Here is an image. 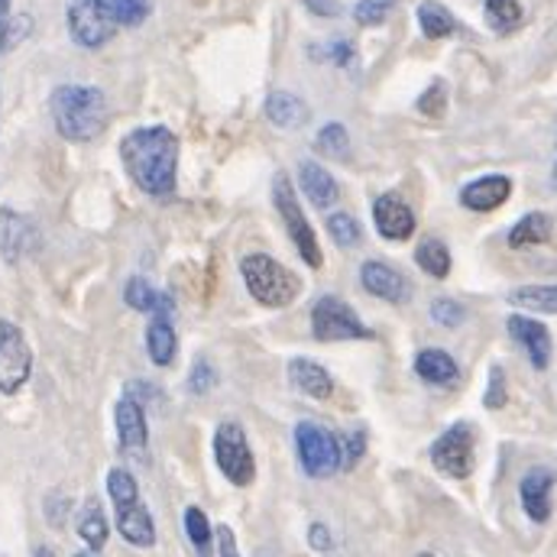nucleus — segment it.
Masks as SVG:
<instances>
[{"label":"nucleus","mask_w":557,"mask_h":557,"mask_svg":"<svg viewBox=\"0 0 557 557\" xmlns=\"http://www.w3.org/2000/svg\"><path fill=\"white\" fill-rule=\"evenodd\" d=\"M327 234H331V240L337 244V247H344V250H350V247H357L360 244V224L350 218V214H331L327 218Z\"/></svg>","instance_id":"obj_32"},{"label":"nucleus","mask_w":557,"mask_h":557,"mask_svg":"<svg viewBox=\"0 0 557 557\" xmlns=\"http://www.w3.org/2000/svg\"><path fill=\"white\" fill-rule=\"evenodd\" d=\"M298 178H301V188H305V198L318 208H327L341 198V188L337 182L331 178V172L324 165H318L314 159H301L298 162Z\"/></svg>","instance_id":"obj_20"},{"label":"nucleus","mask_w":557,"mask_h":557,"mask_svg":"<svg viewBox=\"0 0 557 557\" xmlns=\"http://www.w3.org/2000/svg\"><path fill=\"white\" fill-rule=\"evenodd\" d=\"M431 318H434L437 324H444V327H457V324L467 321V308L457 305L454 298H434V301H431Z\"/></svg>","instance_id":"obj_38"},{"label":"nucleus","mask_w":557,"mask_h":557,"mask_svg":"<svg viewBox=\"0 0 557 557\" xmlns=\"http://www.w3.org/2000/svg\"><path fill=\"white\" fill-rule=\"evenodd\" d=\"M267 117H270V124H276L282 131H295L308 121V108L288 91H273L267 101Z\"/></svg>","instance_id":"obj_25"},{"label":"nucleus","mask_w":557,"mask_h":557,"mask_svg":"<svg viewBox=\"0 0 557 557\" xmlns=\"http://www.w3.org/2000/svg\"><path fill=\"white\" fill-rule=\"evenodd\" d=\"M506 327H509V334L525 347L532 367H535V370H548L552 354H555L552 331H548L539 318H529V314H509Z\"/></svg>","instance_id":"obj_13"},{"label":"nucleus","mask_w":557,"mask_h":557,"mask_svg":"<svg viewBox=\"0 0 557 557\" xmlns=\"http://www.w3.org/2000/svg\"><path fill=\"white\" fill-rule=\"evenodd\" d=\"M33 373V350L13 321H0V393L13 396Z\"/></svg>","instance_id":"obj_10"},{"label":"nucleus","mask_w":557,"mask_h":557,"mask_svg":"<svg viewBox=\"0 0 557 557\" xmlns=\"http://www.w3.org/2000/svg\"><path fill=\"white\" fill-rule=\"evenodd\" d=\"M416 373L424 383H431V386H450V383H457L460 367H457V360L447 350L428 347V350H421L416 357Z\"/></svg>","instance_id":"obj_21"},{"label":"nucleus","mask_w":557,"mask_h":557,"mask_svg":"<svg viewBox=\"0 0 557 557\" xmlns=\"http://www.w3.org/2000/svg\"><path fill=\"white\" fill-rule=\"evenodd\" d=\"M473 447H476V437H473V424L470 421H457L450 424L434 444H431V463L450 476V480H467L473 473Z\"/></svg>","instance_id":"obj_8"},{"label":"nucleus","mask_w":557,"mask_h":557,"mask_svg":"<svg viewBox=\"0 0 557 557\" xmlns=\"http://www.w3.org/2000/svg\"><path fill=\"white\" fill-rule=\"evenodd\" d=\"M418 557H434V555H418Z\"/></svg>","instance_id":"obj_49"},{"label":"nucleus","mask_w":557,"mask_h":557,"mask_svg":"<svg viewBox=\"0 0 557 557\" xmlns=\"http://www.w3.org/2000/svg\"><path fill=\"white\" fill-rule=\"evenodd\" d=\"M108 519H104V509L91 499L85 509H82V516H78V535H82V542L91 548V552H101L104 545H108Z\"/></svg>","instance_id":"obj_29"},{"label":"nucleus","mask_w":557,"mask_h":557,"mask_svg":"<svg viewBox=\"0 0 557 557\" xmlns=\"http://www.w3.org/2000/svg\"><path fill=\"white\" fill-rule=\"evenodd\" d=\"M314 146L327 156H337V159H347L350 152V137H347V127L344 124H327L321 127V134L314 139Z\"/></svg>","instance_id":"obj_35"},{"label":"nucleus","mask_w":557,"mask_h":557,"mask_svg":"<svg viewBox=\"0 0 557 557\" xmlns=\"http://www.w3.org/2000/svg\"><path fill=\"white\" fill-rule=\"evenodd\" d=\"M218 548H221V557H240V548H237V535L231 525H218Z\"/></svg>","instance_id":"obj_44"},{"label":"nucleus","mask_w":557,"mask_h":557,"mask_svg":"<svg viewBox=\"0 0 557 557\" xmlns=\"http://www.w3.org/2000/svg\"><path fill=\"white\" fill-rule=\"evenodd\" d=\"M121 162L139 191L169 198L178 175V139L169 127H137L121 139Z\"/></svg>","instance_id":"obj_1"},{"label":"nucleus","mask_w":557,"mask_h":557,"mask_svg":"<svg viewBox=\"0 0 557 557\" xmlns=\"http://www.w3.org/2000/svg\"><path fill=\"white\" fill-rule=\"evenodd\" d=\"M305 7H308L314 16H337V13H341V3H337V0H305Z\"/></svg>","instance_id":"obj_45"},{"label":"nucleus","mask_w":557,"mask_h":557,"mask_svg":"<svg viewBox=\"0 0 557 557\" xmlns=\"http://www.w3.org/2000/svg\"><path fill=\"white\" fill-rule=\"evenodd\" d=\"M214 386H218L214 367H211L208 360H198V363L191 367V373H188V389H191L195 396H205V393H211Z\"/></svg>","instance_id":"obj_41"},{"label":"nucleus","mask_w":557,"mask_h":557,"mask_svg":"<svg viewBox=\"0 0 557 557\" xmlns=\"http://www.w3.org/2000/svg\"><path fill=\"white\" fill-rule=\"evenodd\" d=\"M108 10L117 26H139L149 16V0H108Z\"/></svg>","instance_id":"obj_36"},{"label":"nucleus","mask_w":557,"mask_h":557,"mask_svg":"<svg viewBox=\"0 0 557 557\" xmlns=\"http://www.w3.org/2000/svg\"><path fill=\"white\" fill-rule=\"evenodd\" d=\"M288 383H292L298 393H305V396H311V399H318V403L331 399V393H334L331 373H327L321 363L308 360V357H295V360L288 363Z\"/></svg>","instance_id":"obj_18"},{"label":"nucleus","mask_w":557,"mask_h":557,"mask_svg":"<svg viewBox=\"0 0 557 557\" xmlns=\"http://www.w3.org/2000/svg\"><path fill=\"white\" fill-rule=\"evenodd\" d=\"M114 418H117V437H121V447H124L127 454H143V450H146V437H149L143 403L127 393V396L117 403Z\"/></svg>","instance_id":"obj_17"},{"label":"nucleus","mask_w":557,"mask_h":557,"mask_svg":"<svg viewBox=\"0 0 557 557\" xmlns=\"http://www.w3.org/2000/svg\"><path fill=\"white\" fill-rule=\"evenodd\" d=\"M117 509V532L134 545V548H152L156 545V525L152 516L143 503H127V506H114Z\"/></svg>","instance_id":"obj_19"},{"label":"nucleus","mask_w":557,"mask_h":557,"mask_svg":"<svg viewBox=\"0 0 557 557\" xmlns=\"http://www.w3.org/2000/svg\"><path fill=\"white\" fill-rule=\"evenodd\" d=\"M483 16H486V23H490L493 33L506 36V33L519 29V23H522L525 13H522V3L519 0H486L483 3Z\"/></svg>","instance_id":"obj_30"},{"label":"nucleus","mask_w":557,"mask_h":557,"mask_svg":"<svg viewBox=\"0 0 557 557\" xmlns=\"http://www.w3.org/2000/svg\"><path fill=\"white\" fill-rule=\"evenodd\" d=\"M444 108H447V85H444V82H434V85L418 98V111H421L424 117H441Z\"/></svg>","instance_id":"obj_40"},{"label":"nucleus","mask_w":557,"mask_h":557,"mask_svg":"<svg viewBox=\"0 0 557 557\" xmlns=\"http://www.w3.org/2000/svg\"><path fill=\"white\" fill-rule=\"evenodd\" d=\"M552 231H555L552 218L542 214V211H532V214H525L522 221H516V227L509 231V247H512V250L542 247V244L552 240Z\"/></svg>","instance_id":"obj_23"},{"label":"nucleus","mask_w":557,"mask_h":557,"mask_svg":"<svg viewBox=\"0 0 557 557\" xmlns=\"http://www.w3.org/2000/svg\"><path fill=\"white\" fill-rule=\"evenodd\" d=\"M295 450H298L301 470L314 480H324L341 470V441L318 421L295 424Z\"/></svg>","instance_id":"obj_4"},{"label":"nucleus","mask_w":557,"mask_h":557,"mask_svg":"<svg viewBox=\"0 0 557 557\" xmlns=\"http://www.w3.org/2000/svg\"><path fill=\"white\" fill-rule=\"evenodd\" d=\"M416 263L421 273H428L431 278H447L450 273V250L444 247V240L428 237L416 247Z\"/></svg>","instance_id":"obj_28"},{"label":"nucleus","mask_w":557,"mask_h":557,"mask_svg":"<svg viewBox=\"0 0 557 557\" xmlns=\"http://www.w3.org/2000/svg\"><path fill=\"white\" fill-rule=\"evenodd\" d=\"M49 111H52V124H55L59 137H65L69 143L98 139L111 121V108H108L104 91L91 88V85L55 88L49 98Z\"/></svg>","instance_id":"obj_2"},{"label":"nucleus","mask_w":557,"mask_h":557,"mask_svg":"<svg viewBox=\"0 0 557 557\" xmlns=\"http://www.w3.org/2000/svg\"><path fill=\"white\" fill-rule=\"evenodd\" d=\"M124 298H127V305L131 308H137V311H146V314H172V298L165 295V292H156L146 278H131L127 282V288H124Z\"/></svg>","instance_id":"obj_24"},{"label":"nucleus","mask_w":557,"mask_h":557,"mask_svg":"<svg viewBox=\"0 0 557 557\" xmlns=\"http://www.w3.org/2000/svg\"><path fill=\"white\" fill-rule=\"evenodd\" d=\"M39 250V231L26 214L16 211H0V253L7 263H16L29 253Z\"/></svg>","instance_id":"obj_12"},{"label":"nucleus","mask_w":557,"mask_h":557,"mask_svg":"<svg viewBox=\"0 0 557 557\" xmlns=\"http://www.w3.org/2000/svg\"><path fill=\"white\" fill-rule=\"evenodd\" d=\"M185 532H188V539H191L198 557H211V542H214L218 532L211 529L208 516H205L198 506H188V509H185Z\"/></svg>","instance_id":"obj_31"},{"label":"nucleus","mask_w":557,"mask_h":557,"mask_svg":"<svg viewBox=\"0 0 557 557\" xmlns=\"http://www.w3.org/2000/svg\"><path fill=\"white\" fill-rule=\"evenodd\" d=\"M273 201H276L278 218H282V224H285V231H288V237H292L298 257H301L308 267L318 270V267H321L318 237H314L311 221L305 218V211H301V205H298V198H295V188H292L288 175H282V172L273 178Z\"/></svg>","instance_id":"obj_5"},{"label":"nucleus","mask_w":557,"mask_h":557,"mask_svg":"<svg viewBox=\"0 0 557 557\" xmlns=\"http://www.w3.org/2000/svg\"><path fill=\"white\" fill-rule=\"evenodd\" d=\"M214 457L221 473L234 483V486H250L257 476V460L247 441V431L237 421H224L214 434Z\"/></svg>","instance_id":"obj_7"},{"label":"nucleus","mask_w":557,"mask_h":557,"mask_svg":"<svg viewBox=\"0 0 557 557\" xmlns=\"http://www.w3.org/2000/svg\"><path fill=\"white\" fill-rule=\"evenodd\" d=\"M506 399H509V393H506V373H503V367H493L490 370V386H486L483 406L496 412V409L506 406Z\"/></svg>","instance_id":"obj_42"},{"label":"nucleus","mask_w":557,"mask_h":557,"mask_svg":"<svg viewBox=\"0 0 557 557\" xmlns=\"http://www.w3.org/2000/svg\"><path fill=\"white\" fill-rule=\"evenodd\" d=\"M175 331H172V321L165 314H152L149 327H146V350H149V360L156 367H169L175 360Z\"/></svg>","instance_id":"obj_22"},{"label":"nucleus","mask_w":557,"mask_h":557,"mask_svg":"<svg viewBox=\"0 0 557 557\" xmlns=\"http://www.w3.org/2000/svg\"><path fill=\"white\" fill-rule=\"evenodd\" d=\"M240 273H244V282H247V292L267 308H288L301 292V278L295 276L292 270H285L282 263H276L270 253L244 257Z\"/></svg>","instance_id":"obj_3"},{"label":"nucleus","mask_w":557,"mask_h":557,"mask_svg":"<svg viewBox=\"0 0 557 557\" xmlns=\"http://www.w3.org/2000/svg\"><path fill=\"white\" fill-rule=\"evenodd\" d=\"M373 221H376L380 237L396 240V244H403V240H409V237L416 234V214H412V208L406 205V198L396 195V191H386V195L376 198V205H373Z\"/></svg>","instance_id":"obj_11"},{"label":"nucleus","mask_w":557,"mask_h":557,"mask_svg":"<svg viewBox=\"0 0 557 557\" xmlns=\"http://www.w3.org/2000/svg\"><path fill=\"white\" fill-rule=\"evenodd\" d=\"M331 59H334L337 65H347V62L354 59V49H350V42H334V46H331Z\"/></svg>","instance_id":"obj_46"},{"label":"nucleus","mask_w":557,"mask_h":557,"mask_svg":"<svg viewBox=\"0 0 557 557\" xmlns=\"http://www.w3.org/2000/svg\"><path fill=\"white\" fill-rule=\"evenodd\" d=\"M396 3H399V0H360V3L354 7V16H357L360 26H376V23H383V20L393 13Z\"/></svg>","instance_id":"obj_37"},{"label":"nucleus","mask_w":557,"mask_h":557,"mask_svg":"<svg viewBox=\"0 0 557 557\" xmlns=\"http://www.w3.org/2000/svg\"><path fill=\"white\" fill-rule=\"evenodd\" d=\"M311 334L318 341H373V331L337 295H321L314 301V308H311Z\"/></svg>","instance_id":"obj_6"},{"label":"nucleus","mask_w":557,"mask_h":557,"mask_svg":"<svg viewBox=\"0 0 557 557\" xmlns=\"http://www.w3.org/2000/svg\"><path fill=\"white\" fill-rule=\"evenodd\" d=\"M308 542H311V548H314L318 555H327V552L334 548V539H331L327 525H321V522H314V525L308 529Z\"/></svg>","instance_id":"obj_43"},{"label":"nucleus","mask_w":557,"mask_h":557,"mask_svg":"<svg viewBox=\"0 0 557 557\" xmlns=\"http://www.w3.org/2000/svg\"><path fill=\"white\" fill-rule=\"evenodd\" d=\"M509 195H512V178L493 172V175H480L470 185H463L460 188V205L467 211H480L483 214V211H496L499 205H506Z\"/></svg>","instance_id":"obj_15"},{"label":"nucleus","mask_w":557,"mask_h":557,"mask_svg":"<svg viewBox=\"0 0 557 557\" xmlns=\"http://www.w3.org/2000/svg\"><path fill=\"white\" fill-rule=\"evenodd\" d=\"M108 493H111L114 506H127V503H137L139 490H137V480L131 476V470H124V467L111 470V473H108Z\"/></svg>","instance_id":"obj_33"},{"label":"nucleus","mask_w":557,"mask_h":557,"mask_svg":"<svg viewBox=\"0 0 557 557\" xmlns=\"http://www.w3.org/2000/svg\"><path fill=\"white\" fill-rule=\"evenodd\" d=\"M337 441H341V470H354L357 460L367 450V434L363 431H350V434H344Z\"/></svg>","instance_id":"obj_39"},{"label":"nucleus","mask_w":557,"mask_h":557,"mask_svg":"<svg viewBox=\"0 0 557 557\" xmlns=\"http://www.w3.org/2000/svg\"><path fill=\"white\" fill-rule=\"evenodd\" d=\"M29 33V16L13 20L10 16V0H0V52L10 49L13 42H20Z\"/></svg>","instance_id":"obj_34"},{"label":"nucleus","mask_w":557,"mask_h":557,"mask_svg":"<svg viewBox=\"0 0 557 557\" xmlns=\"http://www.w3.org/2000/svg\"><path fill=\"white\" fill-rule=\"evenodd\" d=\"M418 26H421V33H424L428 39H444V36H450V33L457 29V20H454V13H450L444 3L424 0V3L418 7Z\"/></svg>","instance_id":"obj_27"},{"label":"nucleus","mask_w":557,"mask_h":557,"mask_svg":"<svg viewBox=\"0 0 557 557\" xmlns=\"http://www.w3.org/2000/svg\"><path fill=\"white\" fill-rule=\"evenodd\" d=\"M555 185H557V162H555Z\"/></svg>","instance_id":"obj_47"},{"label":"nucleus","mask_w":557,"mask_h":557,"mask_svg":"<svg viewBox=\"0 0 557 557\" xmlns=\"http://www.w3.org/2000/svg\"><path fill=\"white\" fill-rule=\"evenodd\" d=\"M552 490H555V470H548V467H532L519 483L522 509L539 525H545L552 519Z\"/></svg>","instance_id":"obj_14"},{"label":"nucleus","mask_w":557,"mask_h":557,"mask_svg":"<svg viewBox=\"0 0 557 557\" xmlns=\"http://www.w3.org/2000/svg\"><path fill=\"white\" fill-rule=\"evenodd\" d=\"M65 16H69L72 39L85 49H101L117 29L114 16L108 10V0H69Z\"/></svg>","instance_id":"obj_9"},{"label":"nucleus","mask_w":557,"mask_h":557,"mask_svg":"<svg viewBox=\"0 0 557 557\" xmlns=\"http://www.w3.org/2000/svg\"><path fill=\"white\" fill-rule=\"evenodd\" d=\"M75 557H91V555H75Z\"/></svg>","instance_id":"obj_48"},{"label":"nucleus","mask_w":557,"mask_h":557,"mask_svg":"<svg viewBox=\"0 0 557 557\" xmlns=\"http://www.w3.org/2000/svg\"><path fill=\"white\" fill-rule=\"evenodd\" d=\"M360 282H363V288L373 298H383L389 305H403L409 298V282H406V276L396 267H389V263H380V260L363 263Z\"/></svg>","instance_id":"obj_16"},{"label":"nucleus","mask_w":557,"mask_h":557,"mask_svg":"<svg viewBox=\"0 0 557 557\" xmlns=\"http://www.w3.org/2000/svg\"><path fill=\"white\" fill-rule=\"evenodd\" d=\"M509 305L535 314H557V285H522L509 292Z\"/></svg>","instance_id":"obj_26"}]
</instances>
